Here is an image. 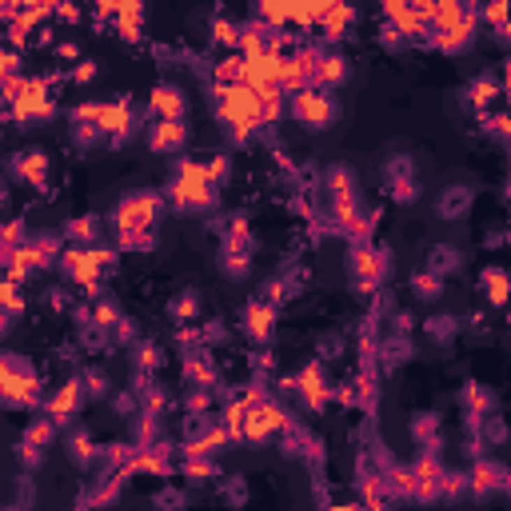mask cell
Segmentation results:
<instances>
[{"mask_svg": "<svg viewBox=\"0 0 511 511\" xmlns=\"http://www.w3.org/2000/svg\"><path fill=\"white\" fill-rule=\"evenodd\" d=\"M88 391H96V396H104V391H108V380H104V372H88Z\"/></svg>", "mask_w": 511, "mask_h": 511, "instance_id": "cell-4", "label": "cell"}, {"mask_svg": "<svg viewBox=\"0 0 511 511\" xmlns=\"http://www.w3.org/2000/svg\"><path fill=\"white\" fill-rule=\"evenodd\" d=\"M452 192H456V196H443V200H440V212H443V216H459V212L468 208V200H471L468 188H452Z\"/></svg>", "mask_w": 511, "mask_h": 511, "instance_id": "cell-2", "label": "cell"}, {"mask_svg": "<svg viewBox=\"0 0 511 511\" xmlns=\"http://www.w3.org/2000/svg\"><path fill=\"white\" fill-rule=\"evenodd\" d=\"M459 264H463V256H459L456 248H447V244L431 248V276H436V280H440L443 272H456Z\"/></svg>", "mask_w": 511, "mask_h": 511, "instance_id": "cell-1", "label": "cell"}, {"mask_svg": "<svg viewBox=\"0 0 511 511\" xmlns=\"http://www.w3.org/2000/svg\"><path fill=\"white\" fill-rule=\"evenodd\" d=\"M412 292L419 296V300H436V296H440V280L431 276V272H424V276L412 280Z\"/></svg>", "mask_w": 511, "mask_h": 511, "instance_id": "cell-3", "label": "cell"}]
</instances>
